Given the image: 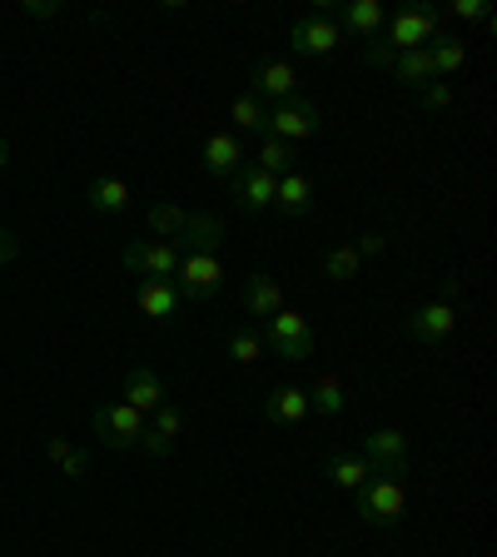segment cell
<instances>
[{"label":"cell","instance_id":"1","mask_svg":"<svg viewBox=\"0 0 497 557\" xmlns=\"http://www.w3.org/2000/svg\"><path fill=\"white\" fill-rule=\"evenodd\" d=\"M438 21H443V11L438 5H398L394 15H388V30H378V40L388 50H394V55H403V50H428L433 46V35H438Z\"/></svg>","mask_w":497,"mask_h":557},{"label":"cell","instance_id":"2","mask_svg":"<svg viewBox=\"0 0 497 557\" xmlns=\"http://www.w3.org/2000/svg\"><path fill=\"white\" fill-rule=\"evenodd\" d=\"M224 284H229V269H224L220 255H199V249H185V255H179V269H174L179 299L204 304V299H214V294H224Z\"/></svg>","mask_w":497,"mask_h":557},{"label":"cell","instance_id":"3","mask_svg":"<svg viewBox=\"0 0 497 557\" xmlns=\"http://www.w3.org/2000/svg\"><path fill=\"white\" fill-rule=\"evenodd\" d=\"M353 508L369 528H398L408 518V493L403 478H369V483L353 493Z\"/></svg>","mask_w":497,"mask_h":557},{"label":"cell","instance_id":"4","mask_svg":"<svg viewBox=\"0 0 497 557\" xmlns=\"http://www.w3.org/2000/svg\"><path fill=\"white\" fill-rule=\"evenodd\" d=\"M348 35L338 30V21H334V5H319L313 15H299V21L289 25V46L299 50V55H309V60H324V55H334L338 46H344Z\"/></svg>","mask_w":497,"mask_h":557},{"label":"cell","instance_id":"5","mask_svg":"<svg viewBox=\"0 0 497 557\" xmlns=\"http://www.w3.org/2000/svg\"><path fill=\"white\" fill-rule=\"evenodd\" d=\"M264 329V344L274 348L284 363H303L319 348V338H313V329H309V319L303 313H294V309H278L269 324H259Z\"/></svg>","mask_w":497,"mask_h":557},{"label":"cell","instance_id":"6","mask_svg":"<svg viewBox=\"0 0 497 557\" xmlns=\"http://www.w3.org/2000/svg\"><path fill=\"white\" fill-rule=\"evenodd\" d=\"M408 453H413L408 433H398V429H373L369 438H363L359 458L369 463L373 478H403V473H408Z\"/></svg>","mask_w":497,"mask_h":557},{"label":"cell","instance_id":"7","mask_svg":"<svg viewBox=\"0 0 497 557\" xmlns=\"http://www.w3.org/2000/svg\"><path fill=\"white\" fill-rule=\"evenodd\" d=\"M95 433H100V443H110V448H139V438H145V429H150V418L135 413L129 404H100L95 408Z\"/></svg>","mask_w":497,"mask_h":557},{"label":"cell","instance_id":"8","mask_svg":"<svg viewBox=\"0 0 497 557\" xmlns=\"http://www.w3.org/2000/svg\"><path fill=\"white\" fill-rule=\"evenodd\" d=\"M324 129V115H319V104L303 100V95H294V100L274 104L269 110V135L274 139H289V145H303L309 135H319Z\"/></svg>","mask_w":497,"mask_h":557},{"label":"cell","instance_id":"9","mask_svg":"<svg viewBox=\"0 0 497 557\" xmlns=\"http://www.w3.org/2000/svg\"><path fill=\"white\" fill-rule=\"evenodd\" d=\"M120 264L129 269V274L139 278H174V269H179V249L164 239H129L125 249H120Z\"/></svg>","mask_w":497,"mask_h":557},{"label":"cell","instance_id":"10","mask_svg":"<svg viewBox=\"0 0 497 557\" xmlns=\"http://www.w3.org/2000/svg\"><path fill=\"white\" fill-rule=\"evenodd\" d=\"M403 329L413 344H443V338H452V329H458V304H448V299L418 304L403 319Z\"/></svg>","mask_w":497,"mask_h":557},{"label":"cell","instance_id":"11","mask_svg":"<svg viewBox=\"0 0 497 557\" xmlns=\"http://www.w3.org/2000/svg\"><path fill=\"white\" fill-rule=\"evenodd\" d=\"M249 85L254 90L249 95H259V100H274V104H284V100H294L299 95V70L289 65V60H259L254 70H249Z\"/></svg>","mask_w":497,"mask_h":557},{"label":"cell","instance_id":"12","mask_svg":"<svg viewBox=\"0 0 497 557\" xmlns=\"http://www.w3.org/2000/svg\"><path fill=\"white\" fill-rule=\"evenodd\" d=\"M274 189H278V180L274 174H264L259 164H239L234 180H229V195H234V205H239L244 214H259V209L274 205Z\"/></svg>","mask_w":497,"mask_h":557},{"label":"cell","instance_id":"13","mask_svg":"<svg viewBox=\"0 0 497 557\" xmlns=\"http://www.w3.org/2000/svg\"><path fill=\"white\" fill-rule=\"evenodd\" d=\"M135 304L145 319H160V324H174L179 319V309H185V299H179V289H174L170 278H139L135 284Z\"/></svg>","mask_w":497,"mask_h":557},{"label":"cell","instance_id":"14","mask_svg":"<svg viewBox=\"0 0 497 557\" xmlns=\"http://www.w3.org/2000/svg\"><path fill=\"white\" fill-rule=\"evenodd\" d=\"M259 413H264L269 423H284V429H294V423H303L313 408H309V394H303L299 383H278V388H269V394H264Z\"/></svg>","mask_w":497,"mask_h":557},{"label":"cell","instance_id":"15","mask_svg":"<svg viewBox=\"0 0 497 557\" xmlns=\"http://www.w3.org/2000/svg\"><path fill=\"white\" fill-rule=\"evenodd\" d=\"M224 244V220L220 214H204V209H195L185 220V230H179V239H174V249L185 255V249H199V255H220Z\"/></svg>","mask_w":497,"mask_h":557},{"label":"cell","instance_id":"16","mask_svg":"<svg viewBox=\"0 0 497 557\" xmlns=\"http://www.w3.org/2000/svg\"><path fill=\"white\" fill-rule=\"evenodd\" d=\"M120 404H129L135 413H145L150 418L154 408L164 404V383H160V373H150L145 363H135V369L125 373V388H120Z\"/></svg>","mask_w":497,"mask_h":557},{"label":"cell","instance_id":"17","mask_svg":"<svg viewBox=\"0 0 497 557\" xmlns=\"http://www.w3.org/2000/svg\"><path fill=\"white\" fill-rule=\"evenodd\" d=\"M334 21L344 35H359V40H373V35L383 30V21H388V11H383L378 0H348V5H334Z\"/></svg>","mask_w":497,"mask_h":557},{"label":"cell","instance_id":"18","mask_svg":"<svg viewBox=\"0 0 497 557\" xmlns=\"http://www.w3.org/2000/svg\"><path fill=\"white\" fill-rule=\"evenodd\" d=\"M244 164V145L239 135H229V129H214V135L204 139V170L214 174V180H234V170Z\"/></svg>","mask_w":497,"mask_h":557},{"label":"cell","instance_id":"19","mask_svg":"<svg viewBox=\"0 0 497 557\" xmlns=\"http://www.w3.org/2000/svg\"><path fill=\"white\" fill-rule=\"evenodd\" d=\"M239 304H244V313H254V319H274V313L284 309V289H278L269 274H249L239 284Z\"/></svg>","mask_w":497,"mask_h":557},{"label":"cell","instance_id":"20","mask_svg":"<svg viewBox=\"0 0 497 557\" xmlns=\"http://www.w3.org/2000/svg\"><path fill=\"white\" fill-rule=\"evenodd\" d=\"M324 478L334 487H344V493H359L363 483H369V463H363L359 453H348V448H328L324 453Z\"/></svg>","mask_w":497,"mask_h":557},{"label":"cell","instance_id":"21","mask_svg":"<svg viewBox=\"0 0 497 557\" xmlns=\"http://www.w3.org/2000/svg\"><path fill=\"white\" fill-rule=\"evenodd\" d=\"M129 185L120 180V174H95L90 185H85V205L95 209V214H125L129 209Z\"/></svg>","mask_w":497,"mask_h":557},{"label":"cell","instance_id":"22","mask_svg":"<svg viewBox=\"0 0 497 557\" xmlns=\"http://www.w3.org/2000/svg\"><path fill=\"white\" fill-rule=\"evenodd\" d=\"M274 205L284 209V214H309V209H313V180H309V174H303V170L278 174Z\"/></svg>","mask_w":497,"mask_h":557},{"label":"cell","instance_id":"23","mask_svg":"<svg viewBox=\"0 0 497 557\" xmlns=\"http://www.w3.org/2000/svg\"><path fill=\"white\" fill-rule=\"evenodd\" d=\"M46 458L60 468L65 478H75V483H85V478L95 473V458L85 448H75L70 438H46Z\"/></svg>","mask_w":497,"mask_h":557},{"label":"cell","instance_id":"24","mask_svg":"<svg viewBox=\"0 0 497 557\" xmlns=\"http://www.w3.org/2000/svg\"><path fill=\"white\" fill-rule=\"evenodd\" d=\"M303 394H309L313 413H324V418H338V413H344V404H348V388H344V379H338V373H319V379H313V388H303Z\"/></svg>","mask_w":497,"mask_h":557},{"label":"cell","instance_id":"25","mask_svg":"<svg viewBox=\"0 0 497 557\" xmlns=\"http://www.w3.org/2000/svg\"><path fill=\"white\" fill-rule=\"evenodd\" d=\"M264 329L259 324H249V319H244V324H234L229 329V359L234 363H244V369H254L259 359H264Z\"/></svg>","mask_w":497,"mask_h":557},{"label":"cell","instance_id":"26","mask_svg":"<svg viewBox=\"0 0 497 557\" xmlns=\"http://www.w3.org/2000/svg\"><path fill=\"white\" fill-rule=\"evenodd\" d=\"M428 60H433V75H438V81H448V75H458V70L468 65V46L458 40V35H433Z\"/></svg>","mask_w":497,"mask_h":557},{"label":"cell","instance_id":"27","mask_svg":"<svg viewBox=\"0 0 497 557\" xmlns=\"http://www.w3.org/2000/svg\"><path fill=\"white\" fill-rule=\"evenodd\" d=\"M388 70H394V75L408 85V90H423V85L438 81V75H433L428 50H403V55H394V65H388Z\"/></svg>","mask_w":497,"mask_h":557},{"label":"cell","instance_id":"28","mask_svg":"<svg viewBox=\"0 0 497 557\" xmlns=\"http://www.w3.org/2000/svg\"><path fill=\"white\" fill-rule=\"evenodd\" d=\"M259 170L264 174H289V170H299V145H289V139H274V135H264V145H259Z\"/></svg>","mask_w":497,"mask_h":557},{"label":"cell","instance_id":"29","mask_svg":"<svg viewBox=\"0 0 497 557\" xmlns=\"http://www.w3.org/2000/svg\"><path fill=\"white\" fill-rule=\"evenodd\" d=\"M229 120L239 129H249V135H269V104L259 100V95H234Z\"/></svg>","mask_w":497,"mask_h":557},{"label":"cell","instance_id":"30","mask_svg":"<svg viewBox=\"0 0 497 557\" xmlns=\"http://www.w3.org/2000/svg\"><path fill=\"white\" fill-rule=\"evenodd\" d=\"M185 220H189V209H179V205H150V234H160L164 244L179 239Z\"/></svg>","mask_w":497,"mask_h":557},{"label":"cell","instance_id":"31","mask_svg":"<svg viewBox=\"0 0 497 557\" xmlns=\"http://www.w3.org/2000/svg\"><path fill=\"white\" fill-rule=\"evenodd\" d=\"M359 249L353 244H338V249H328L324 255V278H334V284H348V278L359 274Z\"/></svg>","mask_w":497,"mask_h":557},{"label":"cell","instance_id":"32","mask_svg":"<svg viewBox=\"0 0 497 557\" xmlns=\"http://www.w3.org/2000/svg\"><path fill=\"white\" fill-rule=\"evenodd\" d=\"M185 423H189V418H185V408H179V404H170V398H164V404L150 413V429L160 433L164 443H174V438H179V433H185Z\"/></svg>","mask_w":497,"mask_h":557},{"label":"cell","instance_id":"33","mask_svg":"<svg viewBox=\"0 0 497 557\" xmlns=\"http://www.w3.org/2000/svg\"><path fill=\"white\" fill-rule=\"evenodd\" d=\"M452 15H458V21L493 25V5H487V0H452Z\"/></svg>","mask_w":497,"mask_h":557},{"label":"cell","instance_id":"34","mask_svg":"<svg viewBox=\"0 0 497 557\" xmlns=\"http://www.w3.org/2000/svg\"><path fill=\"white\" fill-rule=\"evenodd\" d=\"M418 95H423V104H428V110H448V104H452V85H448V81L423 85Z\"/></svg>","mask_w":497,"mask_h":557},{"label":"cell","instance_id":"35","mask_svg":"<svg viewBox=\"0 0 497 557\" xmlns=\"http://www.w3.org/2000/svg\"><path fill=\"white\" fill-rule=\"evenodd\" d=\"M25 15H35V21H50V15H60L55 0H25Z\"/></svg>","mask_w":497,"mask_h":557},{"label":"cell","instance_id":"36","mask_svg":"<svg viewBox=\"0 0 497 557\" xmlns=\"http://www.w3.org/2000/svg\"><path fill=\"white\" fill-rule=\"evenodd\" d=\"M15 255H21V239H15V230H0V264H11Z\"/></svg>","mask_w":497,"mask_h":557},{"label":"cell","instance_id":"37","mask_svg":"<svg viewBox=\"0 0 497 557\" xmlns=\"http://www.w3.org/2000/svg\"><path fill=\"white\" fill-rule=\"evenodd\" d=\"M383 244H388V239H383L378 230H369V234H359V244H353V249H359V259H363V255H378Z\"/></svg>","mask_w":497,"mask_h":557},{"label":"cell","instance_id":"38","mask_svg":"<svg viewBox=\"0 0 497 557\" xmlns=\"http://www.w3.org/2000/svg\"><path fill=\"white\" fill-rule=\"evenodd\" d=\"M5 164H11V145H5V139H0V170H5Z\"/></svg>","mask_w":497,"mask_h":557}]
</instances>
